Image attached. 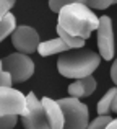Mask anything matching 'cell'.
<instances>
[{
  "mask_svg": "<svg viewBox=\"0 0 117 129\" xmlns=\"http://www.w3.org/2000/svg\"><path fill=\"white\" fill-rule=\"evenodd\" d=\"M57 26L76 38L88 39L99 26V18L86 3H72L59 12Z\"/></svg>",
  "mask_w": 117,
  "mask_h": 129,
  "instance_id": "6da1fadb",
  "label": "cell"
},
{
  "mask_svg": "<svg viewBox=\"0 0 117 129\" xmlns=\"http://www.w3.org/2000/svg\"><path fill=\"white\" fill-rule=\"evenodd\" d=\"M101 64V56L91 49H72L63 52L57 60V70L65 79H85L93 75Z\"/></svg>",
  "mask_w": 117,
  "mask_h": 129,
  "instance_id": "7a4b0ae2",
  "label": "cell"
},
{
  "mask_svg": "<svg viewBox=\"0 0 117 129\" xmlns=\"http://www.w3.org/2000/svg\"><path fill=\"white\" fill-rule=\"evenodd\" d=\"M59 105L63 111V129H86L89 124V111L85 103L73 96L60 98Z\"/></svg>",
  "mask_w": 117,
  "mask_h": 129,
  "instance_id": "3957f363",
  "label": "cell"
},
{
  "mask_svg": "<svg viewBox=\"0 0 117 129\" xmlns=\"http://www.w3.org/2000/svg\"><path fill=\"white\" fill-rule=\"evenodd\" d=\"M2 62H3V69L12 75L13 85L26 82L34 74V62L28 54H21V52L8 54L7 57L2 59Z\"/></svg>",
  "mask_w": 117,
  "mask_h": 129,
  "instance_id": "277c9868",
  "label": "cell"
},
{
  "mask_svg": "<svg viewBox=\"0 0 117 129\" xmlns=\"http://www.w3.org/2000/svg\"><path fill=\"white\" fill-rule=\"evenodd\" d=\"M21 123L25 129H51L44 106L33 91L26 95V110L21 114Z\"/></svg>",
  "mask_w": 117,
  "mask_h": 129,
  "instance_id": "5b68a950",
  "label": "cell"
},
{
  "mask_svg": "<svg viewBox=\"0 0 117 129\" xmlns=\"http://www.w3.org/2000/svg\"><path fill=\"white\" fill-rule=\"evenodd\" d=\"M26 110V96L13 87H0V116H21Z\"/></svg>",
  "mask_w": 117,
  "mask_h": 129,
  "instance_id": "8992f818",
  "label": "cell"
},
{
  "mask_svg": "<svg viewBox=\"0 0 117 129\" xmlns=\"http://www.w3.org/2000/svg\"><path fill=\"white\" fill-rule=\"evenodd\" d=\"M12 44L16 49V52L21 54H33L38 51L39 44H41V39H39V35L33 26L28 25H20L16 26V29L12 33Z\"/></svg>",
  "mask_w": 117,
  "mask_h": 129,
  "instance_id": "52a82bcc",
  "label": "cell"
},
{
  "mask_svg": "<svg viewBox=\"0 0 117 129\" xmlns=\"http://www.w3.org/2000/svg\"><path fill=\"white\" fill-rule=\"evenodd\" d=\"M98 51L101 59L111 60L114 57L115 46H114V29H112V20L109 16H101L98 26Z\"/></svg>",
  "mask_w": 117,
  "mask_h": 129,
  "instance_id": "ba28073f",
  "label": "cell"
},
{
  "mask_svg": "<svg viewBox=\"0 0 117 129\" xmlns=\"http://www.w3.org/2000/svg\"><path fill=\"white\" fill-rule=\"evenodd\" d=\"M42 106H44V111L47 114L49 124H51V129H63V123H65V118H63V111L60 108L59 101L52 100V98L44 96L41 100Z\"/></svg>",
  "mask_w": 117,
  "mask_h": 129,
  "instance_id": "9c48e42d",
  "label": "cell"
},
{
  "mask_svg": "<svg viewBox=\"0 0 117 129\" xmlns=\"http://www.w3.org/2000/svg\"><path fill=\"white\" fill-rule=\"evenodd\" d=\"M96 90V79L93 75L85 77V79H78L75 82H72L68 85V93L73 98H86L89 95H93V91Z\"/></svg>",
  "mask_w": 117,
  "mask_h": 129,
  "instance_id": "30bf717a",
  "label": "cell"
},
{
  "mask_svg": "<svg viewBox=\"0 0 117 129\" xmlns=\"http://www.w3.org/2000/svg\"><path fill=\"white\" fill-rule=\"evenodd\" d=\"M67 51H70V47L60 38H54V39H49V41H44V43L39 44V47H38L39 56H42V57L54 56V54H59V52L63 54V52H67Z\"/></svg>",
  "mask_w": 117,
  "mask_h": 129,
  "instance_id": "8fae6325",
  "label": "cell"
},
{
  "mask_svg": "<svg viewBox=\"0 0 117 129\" xmlns=\"http://www.w3.org/2000/svg\"><path fill=\"white\" fill-rule=\"evenodd\" d=\"M115 96H117V87L109 88L104 93V96L96 103V111H98V114H109L111 113V106H112V101H114Z\"/></svg>",
  "mask_w": 117,
  "mask_h": 129,
  "instance_id": "7c38bea8",
  "label": "cell"
},
{
  "mask_svg": "<svg viewBox=\"0 0 117 129\" xmlns=\"http://www.w3.org/2000/svg\"><path fill=\"white\" fill-rule=\"evenodd\" d=\"M57 36L70 47V51H72V49H81V47H85V43H86V39L68 35L67 31H63V29L59 28V26H57Z\"/></svg>",
  "mask_w": 117,
  "mask_h": 129,
  "instance_id": "4fadbf2b",
  "label": "cell"
},
{
  "mask_svg": "<svg viewBox=\"0 0 117 129\" xmlns=\"http://www.w3.org/2000/svg\"><path fill=\"white\" fill-rule=\"evenodd\" d=\"M16 29V20L12 13L5 16V18L0 21V43L7 38V36H12V33Z\"/></svg>",
  "mask_w": 117,
  "mask_h": 129,
  "instance_id": "5bb4252c",
  "label": "cell"
},
{
  "mask_svg": "<svg viewBox=\"0 0 117 129\" xmlns=\"http://www.w3.org/2000/svg\"><path fill=\"white\" fill-rule=\"evenodd\" d=\"M112 119H114L112 116H107V114H99L98 118H94V119L88 124V127H86V129H106L109 124H111Z\"/></svg>",
  "mask_w": 117,
  "mask_h": 129,
  "instance_id": "9a60e30c",
  "label": "cell"
},
{
  "mask_svg": "<svg viewBox=\"0 0 117 129\" xmlns=\"http://www.w3.org/2000/svg\"><path fill=\"white\" fill-rule=\"evenodd\" d=\"M72 3H86V0H49V8L59 13L63 7L72 5Z\"/></svg>",
  "mask_w": 117,
  "mask_h": 129,
  "instance_id": "2e32d148",
  "label": "cell"
},
{
  "mask_svg": "<svg viewBox=\"0 0 117 129\" xmlns=\"http://www.w3.org/2000/svg\"><path fill=\"white\" fill-rule=\"evenodd\" d=\"M115 0H86V5L91 10H106L107 7L114 5Z\"/></svg>",
  "mask_w": 117,
  "mask_h": 129,
  "instance_id": "e0dca14e",
  "label": "cell"
},
{
  "mask_svg": "<svg viewBox=\"0 0 117 129\" xmlns=\"http://www.w3.org/2000/svg\"><path fill=\"white\" fill-rule=\"evenodd\" d=\"M0 87H13V80L12 75L3 69V62L0 59Z\"/></svg>",
  "mask_w": 117,
  "mask_h": 129,
  "instance_id": "ac0fdd59",
  "label": "cell"
},
{
  "mask_svg": "<svg viewBox=\"0 0 117 129\" xmlns=\"http://www.w3.org/2000/svg\"><path fill=\"white\" fill-rule=\"evenodd\" d=\"M18 123V116H0V129H13Z\"/></svg>",
  "mask_w": 117,
  "mask_h": 129,
  "instance_id": "d6986e66",
  "label": "cell"
},
{
  "mask_svg": "<svg viewBox=\"0 0 117 129\" xmlns=\"http://www.w3.org/2000/svg\"><path fill=\"white\" fill-rule=\"evenodd\" d=\"M13 5H15V0H0V21L10 13Z\"/></svg>",
  "mask_w": 117,
  "mask_h": 129,
  "instance_id": "ffe728a7",
  "label": "cell"
},
{
  "mask_svg": "<svg viewBox=\"0 0 117 129\" xmlns=\"http://www.w3.org/2000/svg\"><path fill=\"white\" fill-rule=\"evenodd\" d=\"M111 79H112V82H114L115 87H117V59L112 62V66H111Z\"/></svg>",
  "mask_w": 117,
  "mask_h": 129,
  "instance_id": "44dd1931",
  "label": "cell"
},
{
  "mask_svg": "<svg viewBox=\"0 0 117 129\" xmlns=\"http://www.w3.org/2000/svg\"><path fill=\"white\" fill-rule=\"evenodd\" d=\"M111 111H112V113H117V96L114 98V101H112V106H111Z\"/></svg>",
  "mask_w": 117,
  "mask_h": 129,
  "instance_id": "7402d4cb",
  "label": "cell"
},
{
  "mask_svg": "<svg viewBox=\"0 0 117 129\" xmlns=\"http://www.w3.org/2000/svg\"><path fill=\"white\" fill-rule=\"evenodd\" d=\"M106 129H117V119H112L111 121V124H109Z\"/></svg>",
  "mask_w": 117,
  "mask_h": 129,
  "instance_id": "603a6c76",
  "label": "cell"
},
{
  "mask_svg": "<svg viewBox=\"0 0 117 129\" xmlns=\"http://www.w3.org/2000/svg\"><path fill=\"white\" fill-rule=\"evenodd\" d=\"M115 3H117V0H115Z\"/></svg>",
  "mask_w": 117,
  "mask_h": 129,
  "instance_id": "cb8c5ba5",
  "label": "cell"
}]
</instances>
